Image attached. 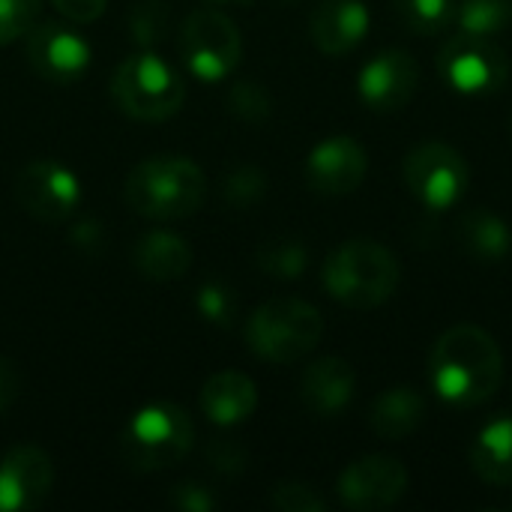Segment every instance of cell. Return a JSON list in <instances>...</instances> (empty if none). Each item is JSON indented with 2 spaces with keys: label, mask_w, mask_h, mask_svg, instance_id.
I'll use <instances>...</instances> for the list:
<instances>
[{
  "label": "cell",
  "mask_w": 512,
  "mask_h": 512,
  "mask_svg": "<svg viewBox=\"0 0 512 512\" xmlns=\"http://www.w3.org/2000/svg\"><path fill=\"white\" fill-rule=\"evenodd\" d=\"M369 24L372 18L363 0H321L312 12L309 33L321 54L342 57L366 39Z\"/></svg>",
  "instance_id": "obj_16"
},
{
  "label": "cell",
  "mask_w": 512,
  "mask_h": 512,
  "mask_svg": "<svg viewBox=\"0 0 512 512\" xmlns=\"http://www.w3.org/2000/svg\"><path fill=\"white\" fill-rule=\"evenodd\" d=\"M459 243L480 261H501L510 255L512 231L492 210H468L459 222Z\"/></svg>",
  "instance_id": "obj_22"
},
{
  "label": "cell",
  "mask_w": 512,
  "mask_h": 512,
  "mask_svg": "<svg viewBox=\"0 0 512 512\" xmlns=\"http://www.w3.org/2000/svg\"><path fill=\"white\" fill-rule=\"evenodd\" d=\"M435 393L456 408L486 405L504 381V354L498 342L474 324L450 327L429 354Z\"/></svg>",
  "instance_id": "obj_1"
},
{
  "label": "cell",
  "mask_w": 512,
  "mask_h": 512,
  "mask_svg": "<svg viewBox=\"0 0 512 512\" xmlns=\"http://www.w3.org/2000/svg\"><path fill=\"white\" fill-rule=\"evenodd\" d=\"M369 171L366 147L351 135H333L312 147L306 156V183L312 192L327 198H342L360 189Z\"/></svg>",
  "instance_id": "obj_13"
},
{
  "label": "cell",
  "mask_w": 512,
  "mask_h": 512,
  "mask_svg": "<svg viewBox=\"0 0 512 512\" xmlns=\"http://www.w3.org/2000/svg\"><path fill=\"white\" fill-rule=\"evenodd\" d=\"M168 501H171V507H177V510L183 512H210L219 507L216 495L207 486H198V483H180V486H174V492H171Z\"/></svg>",
  "instance_id": "obj_31"
},
{
  "label": "cell",
  "mask_w": 512,
  "mask_h": 512,
  "mask_svg": "<svg viewBox=\"0 0 512 512\" xmlns=\"http://www.w3.org/2000/svg\"><path fill=\"white\" fill-rule=\"evenodd\" d=\"M195 441L189 414L174 402H153L141 408L120 435V453L135 471H165L186 459Z\"/></svg>",
  "instance_id": "obj_6"
},
{
  "label": "cell",
  "mask_w": 512,
  "mask_h": 512,
  "mask_svg": "<svg viewBox=\"0 0 512 512\" xmlns=\"http://www.w3.org/2000/svg\"><path fill=\"white\" fill-rule=\"evenodd\" d=\"M438 69L444 81L465 96H492L507 87L510 57L495 42V36L456 33L444 42L438 54Z\"/></svg>",
  "instance_id": "obj_8"
},
{
  "label": "cell",
  "mask_w": 512,
  "mask_h": 512,
  "mask_svg": "<svg viewBox=\"0 0 512 512\" xmlns=\"http://www.w3.org/2000/svg\"><path fill=\"white\" fill-rule=\"evenodd\" d=\"M24 39L30 69L51 84H72L90 66V42L66 24H39Z\"/></svg>",
  "instance_id": "obj_14"
},
{
  "label": "cell",
  "mask_w": 512,
  "mask_h": 512,
  "mask_svg": "<svg viewBox=\"0 0 512 512\" xmlns=\"http://www.w3.org/2000/svg\"><path fill=\"white\" fill-rule=\"evenodd\" d=\"M264 192H267V174L252 165L234 168L222 183V198L231 207H252L264 198Z\"/></svg>",
  "instance_id": "obj_27"
},
{
  "label": "cell",
  "mask_w": 512,
  "mask_h": 512,
  "mask_svg": "<svg viewBox=\"0 0 512 512\" xmlns=\"http://www.w3.org/2000/svg\"><path fill=\"white\" fill-rule=\"evenodd\" d=\"M405 183L411 195L429 210H447L465 198L471 186L468 159L444 141H426L405 156Z\"/></svg>",
  "instance_id": "obj_9"
},
{
  "label": "cell",
  "mask_w": 512,
  "mask_h": 512,
  "mask_svg": "<svg viewBox=\"0 0 512 512\" xmlns=\"http://www.w3.org/2000/svg\"><path fill=\"white\" fill-rule=\"evenodd\" d=\"M123 198L138 216L156 222L186 219L204 207L207 177L201 165L186 156H150L129 171L123 183Z\"/></svg>",
  "instance_id": "obj_2"
},
{
  "label": "cell",
  "mask_w": 512,
  "mask_h": 512,
  "mask_svg": "<svg viewBox=\"0 0 512 512\" xmlns=\"http://www.w3.org/2000/svg\"><path fill=\"white\" fill-rule=\"evenodd\" d=\"M243 336L255 357L288 366L318 348L324 336V318L312 303L300 297H276L252 312Z\"/></svg>",
  "instance_id": "obj_4"
},
{
  "label": "cell",
  "mask_w": 512,
  "mask_h": 512,
  "mask_svg": "<svg viewBox=\"0 0 512 512\" xmlns=\"http://www.w3.org/2000/svg\"><path fill=\"white\" fill-rule=\"evenodd\" d=\"M393 12L405 30L432 36V33H441L453 21L456 3L453 0H393Z\"/></svg>",
  "instance_id": "obj_24"
},
{
  "label": "cell",
  "mask_w": 512,
  "mask_h": 512,
  "mask_svg": "<svg viewBox=\"0 0 512 512\" xmlns=\"http://www.w3.org/2000/svg\"><path fill=\"white\" fill-rule=\"evenodd\" d=\"M192 261H195L192 246L183 237L171 234V231H150V234H144L135 243V252H132L135 270L144 279H153V282L183 279L189 273Z\"/></svg>",
  "instance_id": "obj_20"
},
{
  "label": "cell",
  "mask_w": 512,
  "mask_h": 512,
  "mask_svg": "<svg viewBox=\"0 0 512 512\" xmlns=\"http://www.w3.org/2000/svg\"><path fill=\"white\" fill-rule=\"evenodd\" d=\"M453 21L465 33L498 36L512 24V0H459Z\"/></svg>",
  "instance_id": "obj_23"
},
{
  "label": "cell",
  "mask_w": 512,
  "mask_h": 512,
  "mask_svg": "<svg viewBox=\"0 0 512 512\" xmlns=\"http://www.w3.org/2000/svg\"><path fill=\"white\" fill-rule=\"evenodd\" d=\"M219 3H240V0H219ZM246 3V0H243Z\"/></svg>",
  "instance_id": "obj_35"
},
{
  "label": "cell",
  "mask_w": 512,
  "mask_h": 512,
  "mask_svg": "<svg viewBox=\"0 0 512 512\" xmlns=\"http://www.w3.org/2000/svg\"><path fill=\"white\" fill-rule=\"evenodd\" d=\"M111 99L123 114L144 123L168 120L186 99L180 72L153 51L129 54L111 75Z\"/></svg>",
  "instance_id": "obj_5"
},
{
  "label": "cell",
  "mask_w": 512,
  "mask_h": 512,
  "mask_svg": "<svg viewBox=\"0 0 512 512\" xmlns=\"http://www.w3.org/2000/svg\"><path fill=\"white\" fill-rule=\"evenodd\" d=\"M306 264H309V252L300 240L282 237L261 246L258 252V267L273 279H300L306 273Z\"/></svg>",
  "instance_id": "obj_25"
},
{
  "label": "cell",
  "mask_w": 512,
  "mask_h": 512,
  "mask_svg": "<svg viewBox=\"0 0 512 512\" xmlns=\"http://www.w3.org/2000/svg\"><path fill=\"white\" fill-rule=\"evenodd\" d=\"M54 486V468L45 450L18 444L0 456V512L42 507Z\"/></svg>",
  "instance_id": "obj_15"
},
{
  "label": "cell",
  "mask_w": 512,
  "mask_h": 512,
  "mask_svg": "<svg viewBox=\"0 0 512 512\" xmlns=\"http://www.w3.org/2000/svg\"><path fill=\"white\" fill-rule=\"evenodd\" d=\"M270 507L279 512H324L327 501H324V495H318V489L288 480V483L273 486Z\"/></svg>",
  "instance_id": "obj_29"
},
{
  "label": "cell",
  "mask_w": 512,
  "mask_h": 512,
  "mask_svg": "<svg viewBox=\"0 0 512 512\" xmlns=\"http://www.w3.org/2000/svg\"><path fill=\"white\" fill-rule=\"evenodd\" d=\"M471 468L489 486H512V414L489 420L471 444Z\"/></svg>",
  "instance_id": "obj_21"
},
{
  "label": "cell",
  "mask_w": 512,
  "mask_h": 512,
  "mask_svg": "<svg viewBox=\"0 0 512 512\" xmlns=\"http://www.w3.org/2000/svg\"><path fill=\"white\" fill-rule=\"evenodd\" d=\"M207 459H210V465H213L216 471H228V474H237V471L246 468V453H243L240 447L228 444V441L213 444L210 453H207Z\"/></svg>",
  "instance_id": "obj_33"
},
{
  "label": "cell",
  "mask_w": 512,
  "mask_h": 512,
  "mask_svg": "<svg viewBox=\"0 0 512 512\" xmlns=\"http://www.w3.org/2000/svg\"><path fill=\"white\" fill-rule=\"evenodd\" d=\"M42 0H0V45L27 36L36 27Z\"/></svg>",
  "instance_id": "obj_28"
},
{
  "label": "cell",
  "mask_w": 512,
  "mask_h": 512,
  "mask_svg": "<svg viewBox=\"0 0 512 512\" xmlns=\"http://www.w3.org/2000/svg\"><path fill=\"white\" fill-rule=\"evenodd\" d=\"M180 57L198 81L216 84L240 66L243 36L225 12L198 9L180 27Z\"/></svg>",
  "instance_id": "obj_7"
},
{
  "label": "cell",
  "mask_w": 512,
  "mask_h": 512,
  "mask_svg": "<svg viewBox=\"0 0 512 512\" xmlns=\"http://www.w3.org/2000/svg\"><path fill=\"white\" fill-rule=\"evenodd\" d=\"M228 102H231V111H234L237 117L249 120V123H261V120H267L270 111H273L267 90H264L261 84H255V81H240V84H234Z\"/></svg>",
  "instance_id": "obj_30"
},
{
  "label": "cell",
  "mask_w": 512,
  "mask_h": 512,
  "mask_svg": "<svg viewBox=\"0 0 512 512\" xmlns=\"http://www.w3.org/2000/svg\"><path fill=\"white\" fill-rule=\"evenodd\" d=\"M321 282L327 294L348 309H378L396 294L402 267L384 243L348 240L327 255Z\"/></svg>",
  "instance_id": "obj_3"
},
{
  "label": "cell",
  "mask_w": 512,
  "mask_h": 512,
  "mask_svg": "<svg viewBox=\"0 0 512 512\" xmlns=\"http://www.w3.org/2000/svg\"><path fill=\"white\" fill-rule=\"evenodd\" d=\"M198 402H201V411L210 423L228 429V426L246 423L255 414L258 387L249 375L225 369V372H216L204 381Z\"/></svg>",
  "instance_id": "obj_18"
},
{
  "label": "cell",
  "mask_w": 512,
  "mask_h": 512,
  "mask_svg": "<svg viewBox=\"0 0 512 512\" xmlns=\"http://www.w3.org/2000/svg\"><path fill=\"white\" fill-rule=\"evenodd\" d=\"M426 411V396L417 387H390L372 402L369 429L384 441H402L423 426Z\"/></svg>",
  "instance_id": "obj_19"
},
{
  "label": "cell",
  "mask_w": 512,
  "mask_h": 512,
  "mask_svg": "<svg viewBox=\"0 0 512 512\" xmlns=\"http://www.w3.org/2000/svg\"><path fill=\"white\" fill-rule=\"evenodd\" d=\"M195 309H198V315L207 324H213V327H231L237 321L240 303H237V294L228 285H222V282H204L198 288Z\"/></svg>",
  "instance_id": "obj_26"
},
{
  "label": "cell",
  "mask_w": 512,
  "mask_h": 512,
  "mask_svg": "<svg viewBox=\"0 0 512 512\" xmlns=\"http://www.w3.org/2000/svg\"><path fill=\"white\" fill-rule=\"evenodd\" d=\"M15 201L39 222H66L81 201V183L66 165L39 159L15 177Z\"/></svg>",
  "instance_id": "obj_11"
},
{
  "label": "cell",
  "mask_w": 512,
  "mask_h": 512,
  "mask_svg": "<svg viewBox=\"0 0 512 512\" xmlns=\"http://www.w3.org/2000/svg\"><path fill=\"white\" fill-rule=\"evenodd\" d=\"M357 375L348 360L342 357H321L306 366L300 378V396L309 411L318 417H336L354 399Z\"/></svg>",
  "instance_id": "obj_17"
},
{
  "label": "cell",
  "mask_w": 512,
  "mask_h": 512,
  "mask_svg": "<svg viewBox=\"0 0 512 512\" xmlns=\"http://www.w3.org/2000/svg\"><path fill=\"white\" fill-rule=\"evenodd\" d=\"M339 501L348 510L384 512L396 507L408 492V468L384 453L351 462L336 483Z\"/></svg>",
  "instance_id": "obj_10"
},
{
  "label": "cell",
  "mask_w": 512,
  "mask_h": 512,
  "mask_svg": "<svg viewBox=\"0 0 512 512\" xmlns=\"http://www.w3.org/2000/svg\"><path fill=\"white\" fill-rule=\"evenodd\" d=\"M420 90V63L405 48H384L357 75L360 99L381 114L402 111Z\"/></svg>",
  "instance_id": "obj_12"
},
{
  "label": "cell",
  "mask_w": 512,
  "mask_h": 512,
  "mask_svg": "<svg viewBox=\"0 0 512 512\" xmlns=\"http://www.w3.org/2000/svg\"><path fill=\"white\" fill-rule=\"evenodd\" d=\"M51 6L75 24H90V21L102 18L108 0H51Z\"/></svg>",
  "instance_id": "obj_32"
},
{
  "label": "cell",
  "mask_w": 512,
  "mask_h": 512,
  "mask_svg": "<svg viewBox=\"0 0 512 512\" xmlns=\"http://www.w3.org/2000/svg\"><path fill=\"white\" fill-rule=\"evenodd\" d=\"M21 393V372L9 357H0V414L18 399Z\"/></svg>",
  "instance_id": "obj_34"
}]
</instances>
